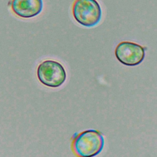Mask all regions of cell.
<instances>
[{
	"instance_id": "cell-1",
	"label": "cell",
	"mask_w": 157,
	"mask_h": 157,
	"mask_svg": "<svg viewBox=\"0 0 157 157\" xmlns=\"http://www.w3.org/2000/svg\"><path fill=\"white\" fill-rule=\"evenodd\" d=\"M104 145V137L96 129H88L76 134L72 142V149L78 157L96 156L101 152Z\"/></svg>"
},
{
	"instance_id": "cell-2",
	"label": "cell",
	"mask_w": 157,
	"mask_h": 157,
	"mask_svg": "<svg viewBox=\"0 0 157 157\" xmlns=\"http://www.w3.org/2000/svg\"><path fill=\"white\" fill-rule=\"evenodd\" d=\"M72 12L76 21L85 27L97 25L102 18L101 7L96 0H75Z\"/></svg>"
},
{
	"instance_id": "cell-3",
	"label": "cell",
	"mask_w": 157,
	"mask_h": 157,
	"mask_svg": "<svg viewBox=\"0 0 157 157\" xmlns=\"http://www.w3.org/2000/svg\"><path fill=\"white\" fill-rule=\"evenodd\" d=\"M37 76L43 85L51 88H57L66 81V72L60 63L47 59L38 66Z\"/></svg>"
},
{
	"instance_id": "cell-4",
	"label": "cell",
	"mask_w": 157,
	"mask_h": 157,
	"mask_svg": "<svg viewBox=\"0 0 157 157\" xmlns=\"http://www.w3.org/2000/svg\"><path fill=\"white\" fill-rule=\"evenodd\" d=\"M115 55L122 64L134 66L142 62L145 58V49L141 45L131 42L123 41L117 46Z\"/></svg>"
},
{
	"instance_id": "cell-5",
	"label": "cell",
	"mask_w": 157,
	"mask_h": 157,
	"mask_svg": "<svg viewBox=\"0 0 157 157\" xmlns=\"http://www.w3.org/2000/svg\"><path fill=\"white\" fill-rule=\"evenodd\" d=\"M11 8L17 16L29 18L38 15L42 10V0H12Z\"/></svg>"
}]
</instances>
